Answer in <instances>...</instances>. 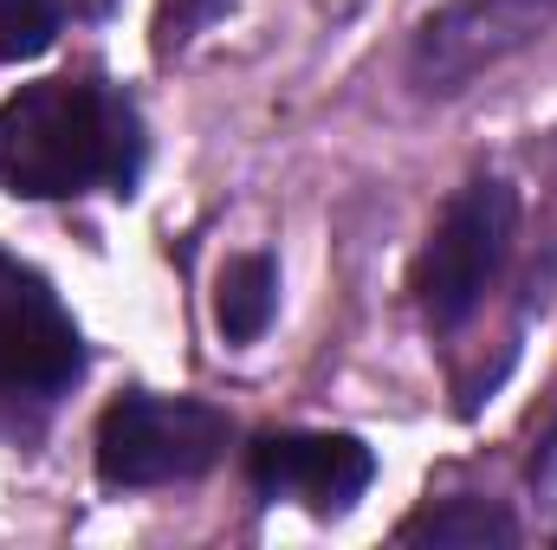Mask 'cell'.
I'll list each match as a JSON object with an SVG mask.
<instances>
[{
  "label": "cell",
  "mask_w": 557,
  "mask_h": 550,
  "mask_svg": "<svg viewBox=\"0 0 557 550\" xmlns=\"http://www.w3.org/2000/svg\"><path fill=\"white\" fill-rule=\"evenodd\" d=\"M221 7H227V0H162V7H156V52H162V59L182 52Z\"/></svg>",
  "instance_id": "obj_10"
},
{
  "label": "cell",
  "mask_w": 557,
  "mask_h": 550,
  "mask_svg": "<svg viewBox=\"0 0 557 550\" xmlns=\"http://www.w3.org/2000/svg\"><path fill=\"white\" fill-rule=\"evenodd\" d=\"M512 227H519V195L493 175L467 182L441 208V221H434V234L416 260V278H409L421 317L434 330H460L480 311L486 285L499 278L506 253H512Z\"/></svg>",
  "instance_id": "obj_2"
},
{
  "label": "cell",
  "mask_w": 557,
  "mask_h": 550,
  "mask_svg": "<svg viewBox=\"0 0 557 550\" xmlns=\"http://www.w3.org/2000/svg\"><path fill=\"white\" fill-rule=\"evenodd\" d=\"M273 304H278L273 253H240V260L221 266V278H214V324H221L227 343H253V337H267Z\"/></svg>",
  "instance_id": "obj_7"
},
{
  "label": "cell",
  "mask_w": 557,
  "mask_h": 550,
  "mask_svg": "<svg viewBox=\"0 0 557 550\" xmlns=\"http://www.w3.org/2000/svg\"><path fill=\"white\" fill-rule=\"evenodd\" d=\"M85 376V337L59 291L0 253V409H52Z\"/></svg>",
  "instance_id": "obj_4"
},
{
  "label": "cell",
  "mask_w": 557,
  "mask_h": 550,
  "mask_svg": "<svg viewBox=\"0 0 557 550\" xmlns=\"http://www.w3.org/2000/svg\"><path fill=\"white\" fill-rule=\"evenodd\" d=\"M396 538L434 550H486V545H519V525H512V512H499L486 499H441V505L416 512Z\"/></svg>",
  "instance_id": "obj_8"
},
{
  "label": "cell",
  "mask_w": 557,
  "mask_h": 550,
  "mask_svg": "<svg viewBox=\"0 0 557 550\" xmlns=\"http://www.w3.org/2000/svg\"><path fill=\"white\" fill-rule=\"evenodd\" d=\"M137 104L98 78H39L0 104V188L26 201L65 195H131L143 175Z\"/></svg>",
  "instance_id": "obj_1"
},
{
  "label": "cell",
  "mask_w": 557,
  "mask_h": 550,
  "mask_svg": "<svg viewBox=\"0 0 557 550\" xmlns=\"http://www.w3.org/2000/svg\"><path fill=\"white\" fill-rule=\"evenodd\" d=\"M227 414L188 396H117L98 421V479L104 486H175L201 479L227 453Z\"/></svg>",
  "instance_id": "obj_3"
},
{
  "label": "cell",
  "mask_w": 557,
  "mask_h": 550,
  "mask_svg": "<svg viewBox=\"0 0 557 550\" xmlns=\"http://www.w3.org/2000/svg\"><path fill=\"white\" fill-rule=\"evenodd\" d=\"M65 26V0H0V65L39 59Z\"/></svg>",
  "instance_id": "obj_9"
},
{
  "label": "cell",
  "mask_w": 557,
  "mask_h": 550,
  "mask_svg": "<svg viewBox=\"0 0 557 550\" xmlns=\"http://www.w3.org/2000/svg\"><path fill=\"white\" fill-rule=\"evenodd\" d=\"M557 26V0H447L416 26L409 78L421 98H454Z\"/></svg>",
  "instance_id": "obj_5"
},
{
  "label": "cell",
  "mask_w": 557,
  "mask_h": 550,
  "mask_svg": "<svg viewBox=\"0 0 557 550\" xmlns=\"http://www.w3.org/2000/svg\"><path fill=\"white\" fill-rule=\"evenodd\" d=\"M247 479L260 499H292L318 518H337L370 492L376 453L357 434H260L247 447Z\"/></svg>",
  "instance_id": "obj_6"
}]
</instances>
